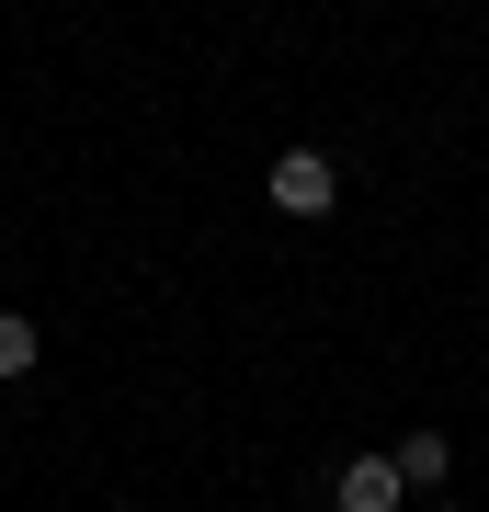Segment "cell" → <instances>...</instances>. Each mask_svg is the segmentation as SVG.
I'll return each instance as SVG.
<instances>
[{
	"mask_svg": "<svg viewBox=\"0 0 489 512\" xmlns=\"http://www.w3.org/2000/svg\"><path fill=\"white\" fill-rule=\"evenodd\" d=\"M330 194H342L330 148H273V205H285V217H330Z\"/></svg>",
	"mask_w": 489,
	"mask_h": 512,
	"instance_id": "obj_1",
	"label": "cell"
},
{
	"mask_svg": "<svg viewBox=\"0 0 489 512\" xmlns=\"http://www.w3.org/2000/svg\"><path fill=\"white\" fill-rule=\"evenodd\" d=\"M330 501H342V512H399L410 478H399V456H353L342 478H330Z\"/></svg>",
	"mask_w": 489,
	"mask_h": 512,
	"instance_id": "obj_2",
	"label": "cell"
},
{
	"mask_svg": "<svg viewBox=\"0 0 489 512\" xmlns=\"http://www.w3.org/2000/svg\"><path fill=\"white\" fill-rule=\"evenodd\" d=\"M444 467H455L444 433H399V478H410V490H444Z\"/></svg>",
	"mask_w": 489,
	"mask_h": 512,
	"instance_id": "obj_3",
	"label": "cell"
},
{
	"mask_svg": "<svg viewBox=\"0 0 489 512\" xmlns=\"http://www.w3.org/2000/svg\"><path fill=\"white\" fill-rule=\"evenodd\" d=\"M35 319H23V308H0V387H12V376H35Z\"/></svg>",
	"mask_w": 489,
	"mask_h": 512,
	"instance_id": "obj_4",
	"label": "cell"
},
{
	"mask_svg": "<svg viewBox=\"0 0 489 512\" xmlns=\"http://www.w3.org/2000/svg\"><path fill=\"white\" fill-rule=\"evenodd\" d=\"M433 512H467V501H433Z\"/></svg>",
	"mask_w": 489,
	"mask_h": 512,
	"instance_id": "obj_5",
	"label": "cell"
}]
</instances>
